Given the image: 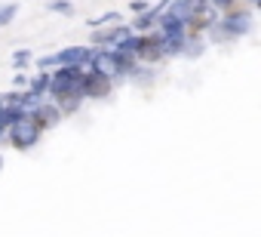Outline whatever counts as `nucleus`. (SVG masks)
<instances>
[{
	"instance_id": "obj_8",
	"label": "nucleus",
	"mask_w": 261,
	"mask_h": 237,
	"mask_svg": "<svg viewBox=\"0 0 261 237\" xmlns=\"http://www.w3.org/2000/svg\"><path fill=\"white\" fill-rule=\"evenodd\" d=\"M160 13H163V10H157V7H148L145 13H139V16L133 19V25H129V28H133L136 34L154 31V28H157V19H160Z\"/></svg>"
},
{
	"instance_id": "obj_14",
	"label": "nucleus",
	"mask_w": 261,
	"mask_h": 237,
	"mask_svg": "<svg viewBox=\"0 0 261 237\" xmlns=\"http://www.w3.org/2000/svg\"><path fill=\"white\" fill-rule=\"evenodd\" d=\"M16 13H19V7H16V4H7V7H0V25H10V22L16 19Z\"/></svg>"
},
{
	"instance_id": "obj_16",
	"label": "nucleus",
	"mask_w": 261,
	"mask_h": 237,
	"mask_svg": "<svg viewBox=\"0 0 261 237\" xmlns=\"http://www.w3.org/2000/svg\"><path fill=\"white\" fill-rule=\"evenodd\" d=\"M166 4H169V0H154V7H157V10H163Z\"/></svg>"
},
{
	"instance_id": "obj_13",
	"label": "nucleus",
	"mask_w": 261,
	"mask_h": 237,
	"mask_svg": "<svg viewBox=\"0 0 261 237\" xmlns=\"http://www.w3.org/2000/svg\"><path fill=\"white\" fill-rule=\"evenodd\" d=\"M31 62H34V53H31V50H16V53H13V65H16L19 71H25Z\"/></svg>"
},
{
	"instance_id": "obj_6",
	"label": "nucleus",
	"mask_w": 261,
	"mask_h": 237,
	"mask_svg": "<svg viewBox=\"0 0 261 237\" xmlns=\"http://www.w3.org/2000/svg\"><path fill=\"white\" fill-rule=\"evenodd\" d=\"M62 117H65V114L59 111V105H56L53 99H43V102H40V105L28 114V121H31L40 133H46V130H53V127L62 121Z\"/></svg>"
},
{
	"instance_id": "obj_5",
	"label": "nucleus",
	"mask_w": 261,
	"mask_h": 237,
	"mask_svg": "<svg viewBox=\"0 0 261 237\" xmlns=\"http://www.w3.org/2000/svg\"><path fill=\"white\" fill-rule=\"evenodd\" d=\"M7 139L19 148V151H25V148H31V145H37V139H40V130L28 121V117H22V121H16L13 127H7Z\"/></svg>"
},
{
	"instance_id": "obj_10",
	"label": "nucleus",
	"mask_w": 261,
	"mask_h": 237,
	"mask_svg": "<svg viewBox=\"0 0 261 237\" xmlns=\"http://www.w3.org/2000/svg\"><path fill=\"white\" fill-rule=\"evenodd\" d=\"M117 22H123V13L111 10V13H105V16H95V19H89L86 25H89V28H108V25H117Z\"/></svg>"
},
{
	"instance_id": "obj_19",
	"label": "nucleus",
	"mask_w": 261,
	"mask_h": 237,
	"mask_svg": "<svg viewBox=\"0 0 261 237\" xmlns=\"http://www.w3.org/2000/svg\"><path fill=\"white\" fill-rule=\"evenodd\" d=\"M0 170H4V154H0Z\"/></svg>"
},
{
	"instance_id": "obj_18",
	"label": "nucleus",
	"mask_w": 261,
	"mask_h": 237,
	"mask_svg": "<svg viewBox=\"0 0 261 237\" xmlns=\"http://www.w3.org/2000/svg\"><path fill=\"white\" fill-rule=\"evenodd\" d=\"M246 4H255V7H258V10H261V0H246Z\"/></svg>"
},
{
	"instance_id": "obj_2",
	"label": "nucleus",
	"mask_w": 261,
	"mask_h": 237,
	"mask_svg": "<svg viewBox=\"0 0 261 237\" xmlns=\"http://www.w3.org/2000/svg\"><path fill=\"white\" fill-rule=\"evenodd\" d=\"M136 59H139L142 65H157L160 59H166L160 31H145V34L136 37Z\"/></svg>"
},
{
	"instance_id": "obj_1",
	"label": "nucleus",
	"mask_w": 261,
	"mask_h": 237,
	"mask_svg": "<svg viewBox=\"0 0 261 237\" xmlns=\"http://www.w3.org/2000/svg\"><path fill=\"white\" fill-rule=\"evenodd\" d=\"M252 28V19L249 16H218V22L206 31L212 40H237L243 37L246 31Z\"/></svg>"
},
{
	"instance_id": "obj_17",
	"label": "nucleus",
	"mask_w": 261,
	"mask_h": 237,
	"mask_svg": "<svg viewBox=\"0 0 261 237\" xmlns=\"http://www.w3.org/2000/svg\"><path fill=\"white\" fill-rule=\"evenodd\" d=\"M4 139H7V127H4V124H0V142H4Z\"/></svg>"
},
{
	"instance_id": "obj_3",
	"label": "nucleus",
	"mask_w": 261,
	"mask_h": 237,
	"mask_svg": "<svg viewBox=\"0 0 261 237\" xmlns=\"http://www.w3.org/2000/svg\"><path fill=\"white\" fill-rule=\"evenodd\" d=\"M111 89H114V80H111L108 74H101V71H95V68H86V71H83V83H80L83 99H108Z\"/></svg>"
},
{
	"instance_id": "obj_11",
	"label": "nucleus",
	"mask_w": 261,
	"mask_h": 237,
	"mask_svg": "<svg viewBox=\"0 0 261 237\" xmlns=\"http://www.w3.org/2000/svg\"><path fill=\"white\" fill-rule=\"evenodd\" d=\"M28 89H31V92L46 96V92H49V71H37V74L28 80Z\"/></svg>"
},
{
	"instance_id": "obj_9",
	"label": "nucleus",
	"mask_w": 261,
	"mask_h": 237,
	"mask_svg": "<svg viewBox=\"0 0 261 237\" xmlns=\"http://www.w3.org/2000/svg\"><path fill=\"white\" fill-rule=\"evenodd\" d=\"M49 99L59 105L62 114H74V111L83 105V96H80V92H71V89H68V92H56V96H49Z\"/></svg>"
},
{
	"instance_id": "obj_4",
	"label": "nucleus",
	"mask_w": 261,
	"mask_h": 237,
	"mask_svg": "<svg viewBox=\"0 0 261 237\" xmlns=\"http://www.w3.org/2000/svg\"><path fill=\"white\" fill-rule=\"evenodd\" d=\"M89 68L108 74L111 80H114V77H123V62H120V56H117L114 50H108V46H95V50H92Z\"/></svg>"
},
{
	"instance_id": "obj_7",
	"label": "nucleus",
	"mask_w": 261,
	"mask_h": 237,
	"mask_svg": "<svg viewBox=\"0 0 261 237\" xmlns=\"http://www.w3.org/2000/svg\"><path fill=\"white\" fill-rule=\"evenodd\" d=\"M92 50H95V46H83V43H71V46H62V50L56 53V68H62V65H77V68H89Z\"/></svg>"
},
{
	"instance_id": "obj_12",
	"label": "nucleus",
	"mask_w": 261,
	"mask_h": 237,
	"mask_svg": "<svg viewBox=\"0 0 261 237\" xmlns=\"http://www.w3.org/2000/svg\"><path fill=\"white\" fill-rule=\"evenodd\" d=\"M46 10L56 13V16H74V4H68V0H49Z\"/></svg>"
},
{
	"instance_id": "obj_15",
	"label": "nucleus",
	"mask_w": 261,
	"mask_h": 237,
	"mask_svg": "<svg viewBox=\"0 0 261 237\" xmlns=\"http://www.w3.org/2000/svg\"><path fill=\"white\" fill-rule=\"evenodd\" d=\"M151 4H148V0H133V4H129V10H133V13H145Z\"/></svg>"
}]
</instances>
